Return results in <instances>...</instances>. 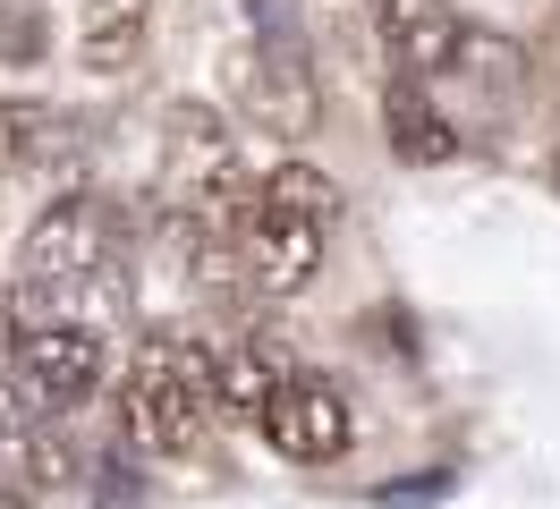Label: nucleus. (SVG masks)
Wrapping results in <instances>:
<instances>
[{
    "mask_svg": "<svg viewBox=\"0 0 560 509\" xmlns=\"http://www.w3.org/2000/svg\"><path fill=\"white\" fill-rule=\"evenodd\" d=\"M128 271V221L119 204L94 196V187H69L51 196L26 221V246H18V314H69V323H94Z\"/></svg>",
    "mask_w": 560,
    "mask_h": 509,
    "instance_id": "nucleus-1",
    "label": "nucleus"
},
{
    "mask_svg": "<svg viewBox=\"0 0 560 509\" xmlns=\"http://www.w3.org/2000/svg\"><path fill=\"white\" fill-rule=\"evenodd\" d=\"M331 230H340V187L315 162L289 153V162L255 170V204L230 238V280L246 298H298L331 255Z\"/></svg>",
    "mask_w": 560,
    "mask_h": 509,
    "instance_id": "nucleus-2",
    "label": "nucleus"
},
{
    "mask_svg": "<svg viewBox=\"0 0 560 509\" xmlns=\"http://www.w3.org/2000/svg\"><path fill=\"white\" fill-rule=\"evenodd\" d=\"M212 407H221L212 348L196 332H178V323H153L128 348V433L144 450H162V459H187L212 433Z\"/></svg>",
    "mask_w": 560,
    "mask_h": 509,
    "instance_id": "nucleus-3",
    "label": "nucleus"
},
{
    "mask_svg": "<svg viewBox=\"0 0 560 509\" xmlns=\"http://www.w3.org/2000/svg\"><path fill=\"white\" fill-rule=\"evenodd\" d=\"M0 373H9V391L35 407L43 425L51 416H69L103 391L110 373V339L103 323H69V314H18L9 305V332H0Z\"/></svg>",
    "mask_w": 560,
    "mask_h": 509,
    "instance_id": "nucleus-4",
    "label": "nucleus"
},
{
    "mask_svg": "<svg viewBox=\"0 0 560 509\" xmlns=\"http://www.w3.org/2000/svg\"><path fill=\"white\" fill-rule=\"evenodd\" d=\"M255 433L272 441V459H289V467H331V459H349V441H357V407L331 373L298 366L272 391V407L255 416Z\"/></svg>",
    "mask_w": 560,
    "mask_h": 509,
    "instance_id": "nucleus-5",
    "label": "nucleus"
},
{
    "mask_svg": "<svg viewBox=\"0 0 560 509\" xmlns=\"http://www.w3.org/2000/svg\"><path fill=\"white\" fill-rule=\"evenodd\" d=\"M230 102H238L264 136H289V144L323 119L315 68L298 60L280 34H255V43H238V51H230Z\"/></svg>",
    "mask_w": 560,
    "mask_h": 509,
    "instance_id": "nucleus-6",
    "label": "nucleus"
},
{
    "mask_svg": "<svg viewBox=\"0 0 560 509\" xmlns=\"http://www.w3.org/2000/svg\"><path fill=\"white\" fill-rule=\"evenodd\" d=\"M365 9H374V34H383V51H390V77L433 85L442 68L467 60V26H458L451 0H365Z\"/></svg>",
    "mask_w": 560,
    "mask_h": 509,
    "instance_id": "nucleus-7",
    "label": "nucleus"
},
{
    "mask_svg": "<svg viewBox=\"0 0 560 509\" xmlns=\"http://www.w3.org/2000/svg\"><path fill=\"white\" fill-rule=\"evenodd\" d=\"M153 43V0H85L77 9V60L94 77H128Z\"/></svg>",
    "mask_w": 560,
    "mask_h": 509,
    "instance_id": "nucleus-8",
    "label": "nucleus"
},
{
    "mask_svg": "<svg viewBox=\"0 0 560 509\" xmlns=\"http://www.w3.org/2000/svg\"><path fill=\"white\" fill-rule=\"evenodd\" d=\"M298 373V357H280L264 332H246V339H230V348H212V382H221V407L238 416V425H255L264 407H272V391Z\"/></svg>",
    "mask_w": 560,
    "mask_h": 509,
    "instance_id": "nucleus-9",
    "label": "nucleus"
},
{
    "mask_svg": "<svg viewBox=\"0 0 560 509\" xmlns=\"http://www.w3.org/2000/svg\"><path fill=\"white\" fill-rule=\"evenodd\" d=\"M383 128H390V144H399L408 162H451V153H458V128L433 111V102H424V85H408V77H390Z\"/></svg>",
    "mask_w": 560,
    "mask_h": 509,
    "instance_id": "nucleus-10",
    "label": "nucleus"
},
{
    "mask_svg": "<svg viewBox=\"0 0 560 509\" xmlns=\"http://www.w3.org/2000/svg\"><path fill=\"white\" fill-rule=\"evenodd\" d=\"M51 111L26 94H0V178H18V170H35L43 153H51Z\"/></svg>",
    "mask_w": 560,
    "mask_h": 509,
    "instance_id": "nucleus-11",
    "label": "nucleus"
},
{
    "mask_svg": "<svg viewBox=\"0 0 560 509\" xmlns=\"http://www.w3.org/2000/svg\"><path fill=\"white\" fill-rule=\"evenodd\" d=\"M0 509H35V493L26 484H0Z\"/></svg>",
    "mask_w": 560,
    "mask_h": 509,
    "instance_id": "nucleus-12",
    "label": "nucleus"
}]
</instances>
